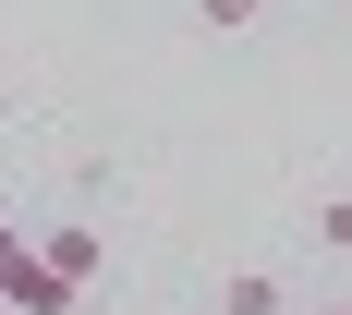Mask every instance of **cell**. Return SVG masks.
<instances>
[{
  "label": "cell",
  "mask_w": 352,
  "mask_h": 315,
  "mask_svg": "<svg viewBox=\"0 0 352 315\" xmlns=\"http://www.w3.org/2000/svg\"><path fill=\"white\" fill-rule=\"evenodd\" d=\"M0 303H12V315H73V303H85V291H73L61 267H49V255L25 243V255H12V267H0Z\"/></svg>",
  "instance_id": "cell-1"
},
{
  "label": "cell",
  "mask_w": 352,
  "mask_h": 315,
  "mask_svg": "<svg viewBox=\"0 0 352 315\" xmlns=\"http://www.w3.org/2000/svg\"><path fill=\"white\" fill-rule=\"evenodd\" d=\"M25 243L49 255V267H61L73 291H85V279H98V267H109V231H98V218H49V231H25Z\"/></svg>",
  "instance_id": "cell-2"
},
{
  "label": "cell",
  "mask_w": 352,
  "mask_h": 315,
  "mask_svg": "<svg viewBox=\"0 0 352 315\" xmlns=\"http://www.w3.org/2000/svg\"><path fill=\"white\" fill-rule=\"evenodd\" d=\"M219 315H280V279H267V267H243V279H219Z\"/></svg>",
  "instance_id": "cell-3"
},
{
  "label": "cell",
  "mask_w": 352,
  "mask_h": 315,
  "mask_svg": "<svg viewBox=\"0 0 352 315\" xmlns=\"http://www.w3.org/2000/svg\"><path fill=\"white\" fill-rule=\"evenodd\" d=\"M195 12H207V36H243L255 12H267V0H195Z\"/></svg>",
  "instance_id": "cell-4"
},
{
  "label": "cell",
  "mask_w": 352,
  "mask_h": 315,
  "mask_svg": "<svg viewBox=\"0 0 352 315\" xmlns=\"http://www.w3.org/2000/svg\"><path fill=\"white\" fill-rule=\"evenodd\" d=\"M316 243H328V255H352V194H328V207H316Z\"/></svg>",
  "instance_id": "cell-5"
},
{
  "label": "cell",
  "mask_w": 352,
  "mask_h": 315,
  "mask_svg": "<svg viewBox=\"0 0 352 315\" xmlns=\"http://www.w3.org/2000/svg\"><path fill=\"white\" fill-rule=\"evenodd\" d=\"M12 255H25V231H12V218H0V267H12Z\"/></svg>",
  "instance_id": "cell-6"
},
{
  "label": "cell",
  "mask_w": 352,
  "mask_h": 315,
  "mask_svg": "<svg viewBox=\"0 0 352 315\" xmlns=\"http://www.w3.org/2000/svg\"><path fill=\"white\" fill-rule=\"evenodd\" d=\"M316 315H352V303H316Z\"/></svg>",
  "instance_id": "cell-7"
},
{
  "label": "cell",
  "mask_w": 352,
  "mask_h": 315,
  "mask_svg": "<svg viewBox=\"0 0 352 315\" xmlns=\"http://www.w3.org/2000/svg\"><path fill=\"white\" fill-rule=\"evenodd\" d=\"M0 85H12V73H0Z\"/></svg>",
  "instance_id": "cell-8"
},
{
  "label": "cell",
  "mask_w": 352,
  "mask_h": 315,
  "mask_svg": "<svg viewBox=\"0 0 352 315\" xmlns=\"http://www.w3.org/2000/svg\"><path fill=\"white\" fill-rule=\"evenodd\" d=\"M0 315H12V303H0Z\"/></svg>",
  "instance_id": "cell-9"
}]
</instances>
